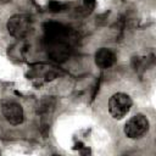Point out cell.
Masks as SVG:
<instances>
[{
    "label": "cell",
    "instance_id": "cell-1",
    "mask_svg": "<svg viewBox=\"0 0 156 156\" xmlns=\"http://www.w3.org/2000/svg\"><path fill=\"white\" fill-rule=\"evenodd\" d=\"M133 101L126 93H115L108 99V113L115 119H122L130 111Z\"/></svg>",
    "mask_w": 156,
    "mask_h": 156
},
{
    "label": "cell",
    "instance_id": "cell-2",
    "mask_svg": "<svg viewBox=\"0 0 156 156\" xmlns=\"http://www.w3.org/2000/svg\"><path fill=\"white\" fill-rule=\"evenodd\" d=\"M150 124H149V119L146 118V116L138 113L127 121V123L124 124L123 132L126 136L129 139H140L147 133Z\"/></svg>",
    "mask_w": 156,
    "mask_h": 156
},
{
    "label": "cell",
    "instance_id": "cell-3",
    "mask_svg": "<svg viewBox=\"0 0 156 156\" xmlns=\"http://www.w3.org/2000/svg\"><path fill=\"white\" fill-rule=\"evenodd\" d=\"M7 30L9 33L17 38V39H21V38H24L32 29V21L28 16L26 15H13L12 17L9 18L7 21Z\"/></svg>",
    "mask_w": 156,
    "mask_h": 156
},
{
    "label": "cell",
    "instance_id": "cell-4",
    "mask_svg": "<svg viewBox=\"0 0 156 156\" xmlns=\"http://www.w3.org/2000/svg\"><path fill=\"white\" fill-rule=\"evenodd\" d=\"M1 112L5 117V119L12 124L18 126L24 121V112L22 106L12 100H5L1 102Z\"/></svg>",
    "mask_w": 156,
    "mask_h": 156
},
{
    "label": "cell",
    "instance_id": "cell-5",
    "mask_svg": "<svg viewBox=\"0 0 156 156\" xmlns=\"http://www.w3.org/2000/svg\"><path fill=\"white\" fill-rule=\"evenodd\" d=\"M116 62V54L108 48H101L95 52V63L100 68H110Z\"/></svg>",
    "mask_w": 156,
    "mask_h": 156
},
{
    "label": "cell",
    "instance_id": "cell-6",
    "mask_svg": "<svg viewBox=\"0 0 156 156\" xmlns=\"http://www.w3.org/2000/svg\"><path fill=\"white\" fill-rule=\"evenodd\" d=\"M49 10L52 11V12H61L66 9V5L65 4H61V2H57V1H50L49 5H48Z\"/></svg>",
    "mask_w": 156,
    "mask_h": 156
},
{
    "label": "cell",
    "instance_id": "cell-7",
    "mask_svg": "<svg viewBox=\"0 0 156 156\" xmlns=\"http://www.w3.org/2000/svg\"><path fill=\"white\" fill-rule=\"evenodd\" d=\"M84 7L88 10H93L95 7V0H83Z\"/></svg>",
    "mask_w": 156,
    "mask_h": 156
}]
</instances>
